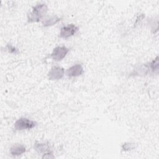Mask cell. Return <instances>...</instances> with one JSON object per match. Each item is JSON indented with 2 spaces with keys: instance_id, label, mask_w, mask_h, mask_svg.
I'll return each mask as SVG.
<instances>
[{
  "instance_id": "1",
  "label": "cell",
  "mask_w": 159,
  "mask_h": 159,
  "mask_svg": "<svg viewBox=\"0 0 159 159\" xmlns=\"http://www.w3.org/2000/svg\"><path fill=\"white\" fill-rule=\"evenodd\" d=\"M48 11V7L46 4L39 3L34 6L32 11L27 14V22L29 23L39 22Z\"/></svg>"
},
{
  "instance_id": "2",
  "label": "cell",
  "mask_w": 159,
  "mask_h": 159,
  "mask_svg": "<svg viewBox=\"0 0 159 159\" xmlns=\"http://www.w3.org/2000/svg\"><path fill=\"white\" fill-rule=\"evenodd\" d=\"M37 125V122L26 117H20L14 123V129L17 130H29L34 128Z\"/></svg>"
},
{
  "instance_id": "3",
  "label": "cell",
  "mask_w": 159,
  "mask_h": 159,
  "mask_svg": "<svg viewBox=\"0 0 159 159\" xmlns=\"http://www.w3.org/2000/svg\"><path fill=\"white\" fill-rule=\"evenodd\" d=\"M70 52V48L65 46H58L53 48L50 55V57L54 61L62 60Z\"/></svg>"
},
{
  "instance_id": "4",
  "label": "cell",
  "mask_w": 159,
  "mask_h": 159,
  "mask_svg": "<svg viewBox=\"0 0 159 159\" xmlns=\"http://www.w3.org/2000/svg\"><path fill=\"white\" fill-rule=\"evenodd\" d=\"M79 30V27L73 24H68L61 27L59 37L62 39H68L74 35Z\"/></svg>"
},
{
  "instance_id": "5",
  "label": "cell",
  "mask_w": 159,
  "mask_h": 159,
  "mask_svg": "<svg viewBox=\"0 0 159 159\" xmlns=\"http://www.w3.org/2000/svg\"><path fill=\"white\" fill-rule=\"evenodd\" d=\"M65 75V70L60 66H53L48 71L47 76L49 80H58L61 79Z\"/></svg>"
},
{
  "instance_id": "6",
  "label": "cell",
  "mask_w": 159,
  "mask_h": 159,
  "mask_svg": "<svg viewBox=\"0 0 159 159\" xmlns=\"http://www.w3.org/2000/svg\"><path fill=\"white\" fill-rule=\"evenodd\" d=\"M84 72V69L83 66L81 64L77 63L75 64L70 68H68L66 71V75L69 78L76 77L81 75Z\"/></svg>"
},
{
  "instance_id": "7",
  "label": "cell",
  "mask_w": 159,
  "mask_h": 159,
  "mask_svg": "<svg viewBox=\"0 0 159 159\" xmlns=\"http://www.w3.org/2000/svg\"><path fill=\"white\" fill-rule=\"evenodd\" d=\"M34 150L39 154H44L50 150V146L48 143H42L39 142H35L34 145Z\"/></svg>"
},
{
  "instance_id": "8",
  "label": "cell",
  "mask_w": 159,
  "mask_h": 159,
  "mask_svg": "<svg viewBox=\"0 0 159 159\" xmlns=\"http://www.w3.org/2000/svg\"><path fill=\"white\" fill-rule=\"evenodd\" d=\"M26 152V147L21 143H15L11 146L9 150L10 153L12 156H19Z\"/></svg>"
},
{
  "instance_id": "9",
  "label": "cell",
  "mask_w": 159,
  "mask_h": 159,
  "mask_svg": "<svg viewBox=\"0 0 159 159\" xmlns=\"http://www.w3.org/2000/svg\"><path fill=\"white\" fill-rule=\"evenodd\" d=\"M60 20L61 18L60 17H58L57 15H53L42 20V24L43 27H48L56 24Z\"/></svg>"
},
{
  "instance_id": "10",
  "label": "cell",
  "mask_w": 159,
  "mask_h": 159,
  "mask_svg": "<svg viewBox=\"0 0 159 159\" xmlns=\"http://www.w3.org/2000/svg\"><path fill=\"white\" fill-rule=\"evenodd\" d=\"M148 70L152 71L153 73H158V57H157L155 60L148 63L147 65Z\"/></svg>"
},
{
  "instance_id": "11",
  "label": "cell",
  "mask_w": 159,
  "mask_h": 159,
  "mask_svg": "<svg viewBox=\"0 0 159 159\" xmlns=\"http://www.w3.org/2000/svg\"><path fill=\"white\" fill-rule=\"evenodd\" d=\"M122 149L123 151H129L134 148L135 146L134 143H125L122 145Z\"/></svg>"
},
{
  "instance_id": "12",
  "label": "cell",
  "mask_w": 159,
  "mask_h": 159,
  "mask_svg": "<svg viewBox=\"0 0 159 159\" xmlns=\"http://www.w3.org/2000/svg\"><path fill=\"white\" fill-rule=\"evenodd\" d=\"M6 48L7 50L9 51V53H15V54H17L18 53V50L14 46H12L11 44L10 43H8L6 46Z\"/></svg>"
},
{
  "instance_id": "13",
  "label": "cell",
  "mask_w": 159,
  "mask_h": 159,
  "mask_svg": "<svg viewBox=\"0 0 159 159\" xmlns=\"http://www.w3.org/2000/svg\"><path fill=\"white\" fill-rule=\"evenodd\" d=\"M55 157L53 155V153L52 151H50L47 153H45L43 155L42 158H53Z\"/></svg>"
}]
</instances>
